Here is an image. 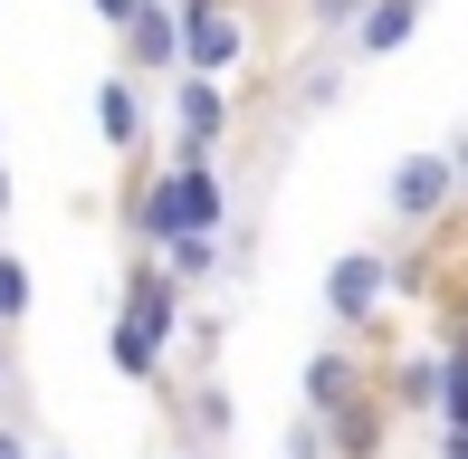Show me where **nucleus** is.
Wrapping results in <instances>:
<instances>
[{
	"label": "nucleus",
	"mask_w": 468,
	"mask_h": 459,
	"mask_svg": "<svg viewBox=\"0 0 468 459\" xmlns=\"http://www.w3.org/2000/svg\"><path fill=\"white\" fill-rule=\"evenodd\" d=\"M201 230H210V240L229 230V192H220V173H210V163L173 154L154 182H134V240L154 249V259H163L173 240H201Z\"/></svg>",
	"instance_id": "f257e3e1"
},
{
	"label": "nucleus",
	"mask_w": 468,
	"mask_h": 459,
	"mask_svg": "<svg viewBox=\"0 0 468 459\" xmlns=\"http://www.w3.org/2000/svg\"><path fill=\"white\" fill-rule=\"evenodd\" d=\"M249 58V19L229 10V0H182V77H220Z\"/></svg>",
	"instance_id": "f03ea898"
},
{
	"label": "nucleus",
	"mask_w": 468,
	"mask_h": 459,
	"mask_svg": "<svg viewBox=\"0 0 468 459\" xmlns=\"http://www.w3.org/2000/svg\"><path fill=\"white\" fill-rule=\"evenodd\" d=\"M382 306H392V259H382V249H345V259L325 268V316L345 326V336H364V326H382Z\"/></svg>",
	"instance_id": "7ed1b4c3"
},
{
	"label": "nucleus",
	"mask_w": 468,
	"mask_h": 459,
	"mask_svg": "<svg viewBox=\"0 0 468 459\" xmlns=\"http://www.w3.org/2000/svg\"><path fill=\"white\" fill-rule=\"evenodd\" d=\"M115 48H124V77H134V87L182 77V0H144V10L115 29Z\"/></svg>",
	"instance_id": "20e7f679"
},
{
	"label": "nucleus",
	"mask_w": 468,
	"mask_h": 459,
	"mask_svg": "<svg viewBox=\"0 0 468 459\" xmlns=\"http://www.w3.org/2000/svg\"><path fill=\"white\" fill-rule=\"evenodd\" d=\"M450 201H459V163L450 154H411V163H392V182H382V211L401 230H431Z\"/></svg>",
	"instance_id": "39448f33"
},
{
	"label": "nucleus",
	"mask_w": 468,
	"mask_h": 459,
	"mask_svg": "<svg viewBox=\"0 0 468 459\" xmlns=\"http://www.w3.org/2000/svg\"><path fill=\"white\" fill-rule=\"evenodd\" d=\"M220 134H229V87L220 77H173V154L210 163Z\"/></svg>",
	"instance_id": "423d86ee"
},
{
	"label": "nucleus",
	"mask_w": 468,
	"mask_h": 459,
	"mask_svg": "<svg viewBox=\"0 0 468 459\" xmlns=\"http://www.w3.org/2000/svg\"><path fill=\"white\" fill-rule=\"evenodd\" d=\"M115 316H134V326H154L163 345L182 336V278H173V268L154 259V249H134V268H124V306H115Z\"/></svg>",
	"instance_id": "0eeeda50"
},
{
	"label": "nucleus",
	"mask_w": 468,
	"mask_h": 459,
	"mask_svg": "<svg viewBox=\"0 0 468 459\" xmlns=\"http://www.w3.org/2000/svg\"><path fill=\"white\" fill-rule=\"evenodd\" d=\"M296 392H306L296 411H315V422H335L345 402H364V364H354L345 345H315V354H306V373H296Z\"/></svg>",
	"instance_id": "6e6552de"
},
{
	"label": "nucleus",
	"mask_w": 468,
	"mask_h": 459,
	"mask_svg": "<svg viewBox=\"0 0 468 459\" xmlns=\"http://www.w3.org/2000/svg\"><path fill=\"white\" fill-rule=\"evenodd\" d=\"M325 441H335V459H382V441H392V402H382V392L345 402V411L325 422Z\"/></svg>",
	"instance_id": "1a4fd4ad"
},
{
	"label": "nucleus",
	"mask_w": 468,
	"mask_h": 459,
	"mask_svg": "<svg viewBox=\"0 0 468 459\" xmlns=\"http://www.w3.org/2000/svg\"><path fill=\"white\" fill-rule=\"evenodd\" d=\"M420 19H431V0H373V10L354 19V58H392V48H411Z\"/></svg>",
	"instance_id": "9d476101"
},
{
	"label": "nucleus",
	"mask_w": 468,
	"mask_h": 459,
	"mask_svg": "<svg viewBox=\"0 0 468 459\" xmlns=\"http://www.w3.org/2000/svg\"><path fill=\"white\" fill-rule=\"evenodd\" d=\"M105 364H115L124 383H163V364H173V345H163L154 326H134V316H115V326H105Z\"/></svg>",
	"instance_id": "9b49d317"
},
{
	"label": "nucleus",
	"mask_w": 468,
	"mask_h": 459,
	"mask_svg": "<svg viewBox=\"0 0 468 459\" xmlns=\"http://www.w3.org/2000/svg\"><path fill=\"white\" fill-rule=\"evenodd\" d=\"M239 431V402H229V383H191L182 392V450H210Z\"/></svg>",
	"instance_id": "f8f14e48"
},
{
	"label": "nucleus",
	"mask_w": 468,
	"mask_h": 459,
	"mask_svg": "<svg viewBox=\"0 0 468 459\" xmlns=\"http://www.w3.org/2000/svg\"><path fill=\"white\" fill-rule=\"evenodd\" d=\"M96 124H105V144H115V154H134V144H144V87H134L124 68L96 87Z\"/></svg>",
	"instance_id": "ddd939ff"
},
{
	"label": "nucleus",
	"mask_w": 468,
	"mask_h": 459,
	"mask_svg": "<svg viewBox=\"0 0 468 459\" xmlns=\"http://www.w3.org/2000/svg\"><path fill=\"white\" fill-rule=\"evenodd\" d=\"M392 411H440V364L431 354H411V364H392V392H382Z\"/></svg>",
	"instance_id": "4468645a"
},
{
	"label": "nucleus",
	"mask_w": 468,
	"mask_h": 459,
	"mask_svg": "<svg viewBox=\"0 0 468 459\" xmlns=\"http://www.w3.org/2000/svg\"><path fill=\"white\" fill-rule=\"evenodd\" d=\"M220 259H229V249L210 240V230H201V240H173V249H163V268H173L182 287H191V278H210V268H220Z\"/></svg>",
	"instance_id": "2eb2a0df"
},
{
	"label": "nucleus",
	"mask_w": 468,
	"mask_h": 459,
	"mask_svg": "<svg viewBox=\"0 0 468 459\" xmlns=\"http://www.w3.org/2000/svg\"><path fill=\"white\" fill-rule=\"evenodd\" d=\"M19 316H29V259L0 249V326H19Z\"/></svg>",
	"instance_id": "dca6fc26"
},
{
	"label": "nucleus",
	"mask_w": 468,
	"mask_h": 459,
	"mask_svg": "<svg viewBox=\"0 0 468 459\" xmlns=\"http://www.w3.org/2000/svg\"><path fill=\"white\" fill-rule=\"evenodd\" d=\"M287 459H335V441H325L315 411H296V422H287Z\"/></svg>",
	"instance_id": "f3484780"
},
{
	"label": "nucleus",
	"mask_w": 468,
	"mask_h": 459,
	"mask_svg": "<svg viewBox=\"0 0 468 459\" xmlns=\"http://www.w3.org/2000/svg\"><path fill=\"white\" fill-rule=\"evenodd\" d=\"M364 10H373V0H306V19H315V29H354Z\"/></svg>",
	"instance_id": "a211bd4d"
},
{
	"label": "nucleus",
	"mask_w": 468,
	"mask_h": 459,
	"mask_svg": "<svg viewBox=\"0 0 468 459\" xmlns=\"http://www.w3.org/2000/svg\"><path fill=\"white\" fill-rule=\"evenodd\" d=\"M0 459H38V441H29L19 422H0Z\"/></svg>",
	"instance_id": "6ab92c4d"
},
{
	"label": "nucleus",
	"mask_w": 468,
	"mask_h": 459,
	"mask_svg": "<svg viewBox=\"0 0 468 459\" xmlns=\"http://www.w3.org/2000/svg\"><path fill=\"white\" fill-rule=\"evenodd\" d=\"M134 10H144V0H96V19H105V29H124Z\"/></svg>",
	"instance_id": "aec40b11"
},
{
	"label": "nucleus",
	"mask_w": 468,
	"mask_h": 459,
	"mask_svg": "<svg viewBox=\"0 0 468 459\" xmlns=\"http://www.w3.org/2000/svg\"><path fill=\"white\" fill-rule=\"evenodd\" d=\"M431 459H468V431H440V441H431Z\"/></svg>",
	"instance_id": "412c9836"
},
{
	"label": "nucleus",
	"mask_w": 468,
	"mask_h": 459,
	"mask_svg": "<svg viewBox=\"0 0 468 459\" xmlns=\"http://www.w3.org/2000/svg\"><path fill=\"white\" fill-rule=\"evenodd\" d=\"M0 220H10V163H0Z\"/></svg>",
	"instance_id": "4be33fe9"
},
{
	"label": "nucleus",
	"mask_w": 468,
	"mask_h": 459,
	"mask_svg": "<svg viewBox=\"0 0 468 459\" xmlns=\"http://www.w3.org/2000/svg\"><path fill=\"white\" fill-rule=\"evenodd\" d=\"M10 383H19V373H10V354H0V392H10Z\"/></svg>",
	"instance_id": "5701e85b"
},
{
	"label": "nucleus",
	"mask_w": 468,
	"mask_h": 459,
	"mask_svg": "<svg viewBox=\"0 0 468 459\" xmlns=\"http://www.w3.org/2000/svg\"><path fill=\"white\" fill-rule=\"evenodd\" d=\"M38 459H68V450H38Z\"/></svg>",
	"instance_id": "b1692460"
},
{
	"label": "nucleus",
	"mask_w": 468,
	"mask_h": 459,
	"mask_svg": "<svg viewBox=\"0 0 468 459\" xmlns=\"http://www.w3.org/2000/svg\"><path fill=\"white\" fill-rule=\"evenodd\" d=\"M173 459H191V450H173Z\"/></svg>",
	"instance_id": "393cba45"
}]
</instances>
